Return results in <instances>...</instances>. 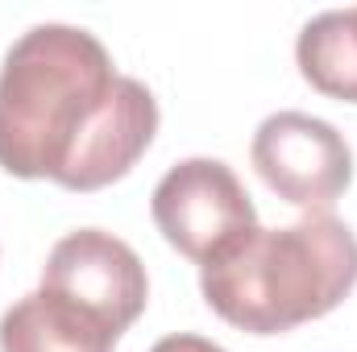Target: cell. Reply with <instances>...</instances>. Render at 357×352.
I'll list each match as a JSON object with an SVG mask.
<instances>
[{
  "label": "cell",
  "mask_w": 357,
  "mask_h": 352,
  "mask_svg": "<svg viewBox=\"0 0 357 352\" xmlns=\"http://www.w3.org/2000/svg\"><path fill=\"white\" fill-rule=\"evenodd\" d=\"M158 133V99L116 75L104 42L75 25H33L0 67V170L104 191L129 175Z\"/></svg>",
  "instance_id": "1"
},
{
  "label": "cell",
  "mask_w": 357,
  "mask_h": 352,
  "mask_svg": "<svg viewBox=\"0 0 357 352\" xmlns=\"http://www.w3.org/2000/svg\"><path fill=\"white\" fill-rule=\"evenodd\" d=\"M357 286V237L333 211L287 228H250L199 265L204 303L250 336H282L324 319Z\"/></svg>",
  "instance_id": "2"
},
{
  "label": "cell",
  "mask_w": 357,
  "mask_h": 352,
  "mask_svg": "<svg viewBox=\"0 0 357 352\" xmlns=\"http://www.w3.org/2000/svg\"><path fill=\"white\" fill-rule=\"evenodd\" d=\"M150 211L162 241L195 265H208L237 237L258 228L250 191L220 158H183L171 166L150 195Z\"/></svg>",
  "instance_id": "3"
},
{
  "label": "cell",
  "mask_w": 357,
  "mask_h": 352,
  "mask_svg": "<svg viewBox=\"0 0 357 352\" xmlns=\"http://www.w3.org/2000/svg\"><path fill=\"white\" fill-rule=\"evenodd\" d=\"M250 162L270 191L303 207L307 216L333 211V203L354 182V150L349 141L320 116L307 112H274L258 125Z\"/></svg>",
  "instance_id": "4"
},
{
  "label": "cell",
  "mask_w": 357,
  "mask_h": 352,
  "mask_svg": "<svg viewBox=\"0 0 357 352\" xmlns=\"http://www.w3.org/2000/svg\"><path fill=\"white\" fill-rule=\"evenodd\" d=\"M42 286L88 307L121 336L137 323V315L150 303V278L142 257L133 253V245H125L104 228L67 232L46 257Z\"/></svg>",
  "instance_id": "5"
},
{
  "label": "cell",
  "mask_w": 357,
  "mask_h": 352,
  "mask_svg": "<svg viewBox=\"0 0 357 352\" xmlns=\"http://www.w3.org/2000/svg\"><path fill=\"white\" fill-rule=\"evenodd\" d=\"M116 340L112 323L46 286L0 315V352H112Z\"/></svg>",
  "instance_id": "6"
},
{
  "label": "cell",
  "mask_w": 357,
  "mask_h": 352,
  "mask_svg": "<svg viewBox=\"0 0 357 352\" xmlns=\"http://www.w3.org/2000/svg\"><path fill=\"white\" fill-rule=\"evenodd\" d=\"M299 75L328 99L357 104V8L312 17L295 42Z\"/></svg>",
  "instance_id": "7"
},
{
  "label": "cell",
  "mask_w": 357,
  "mask_h": 352,
  "mask_svg": "<svg viewBox=\"0 0 357 352\" xmlns=\"http://www.w3.org/2000/svg\"><path fill=\"white\" fill-rule=\"evenodd\" d=\"M150 352H225V349H220V344H212V340H204V336H187V332H178V336L158 340Z\"/></svg>",
  "instance_id": "8"
}]
</instances>
